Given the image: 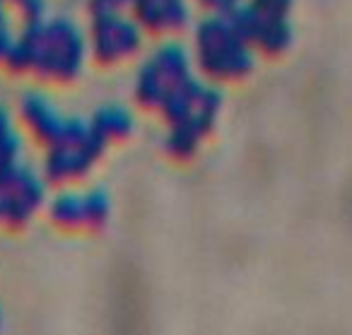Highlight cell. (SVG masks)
Here are the masks:
<instances>
[]
</instances>
